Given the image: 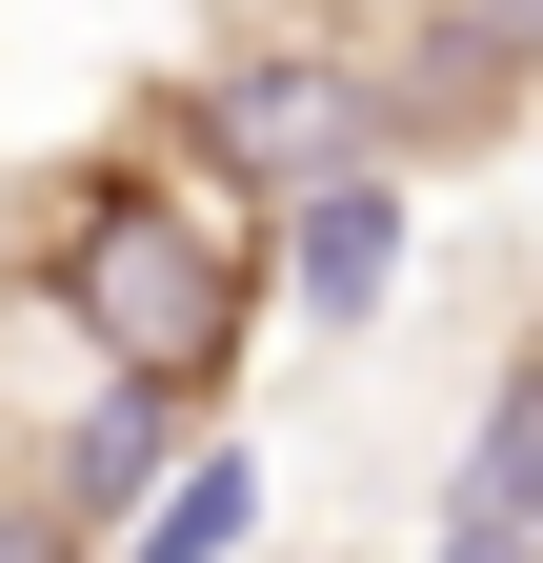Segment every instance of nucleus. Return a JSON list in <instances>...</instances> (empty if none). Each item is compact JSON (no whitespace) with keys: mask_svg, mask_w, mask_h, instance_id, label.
Segmentation results:
<instances>
[{"mask_svg":"<svg viewBox=\"0 0 543 563\" xmlns=\"http://www.w3.org/2000/svg\"><path fill=\"white\" fill-rule=\"evenodd\" d=\"M21 282L81 322V363L142 402V422H181V402L242 383V322H262V201L201 181V162H181V101H162L121 162H60V181L21 201Z\"/></svg>","mask_w":543,"mask_h":563,"instance_id":"f257e3e1","label":"nucleus"},{"mask_svg":"<svg viewBox=\"0 0 543 563\" xmlns=\"http://www.w3.org/2000/svg\"><path fill=\"white\" fill-rule=\"evenodd\" d=\"M383 262H402V201H383V181H322V201H302V302H322V322H363V302H383Z\"/></svg>","mask_w":543,"mask_h":563,"instance_id":"f03ea898","label":"nucleus"},{"mask_svg":"<svg viewBox=\"0 0 543 563\" xmlns=\"http://www.w3.org/2000/svg\"><path fill=\"white\" fill-rule=\"evenodd\" d=\"M222 543H262V463H242V443H201L162 504H142V543H121V563H222Z\"/></svg>","mask_w":543,"mask_h":563,"instance_id":"7ed1b4c3","label":"nucleus"},{"mask_svg":"<svg viewBox=\"0 0 543 563\" xmlns=\"http://www.w3.org/2000/svg\"><path fill=\"white\" fill-rule=\"evenodd\" d=\"M0 563H60V504H0Z\"/></svg>","mask_w":543,"mask_h":563,"instance_id":"20e7f679","label":"nucleus"},{"mask_svg":"<svg viewBox=\"0 0 543 563\" xmlns=\"http://www.w3.org/2000/svg\"><path fill=\"white\" fill-rule=\"evenodd\" d=\"M523 383H543V342H523Z\"/></svg>","mask_w":543,"mask_h":563,"instance_id":"39448f33","label":"nucleus"}]
</instances>
